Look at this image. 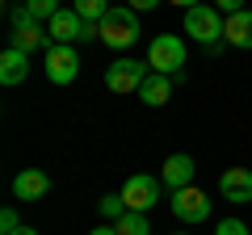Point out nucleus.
Instances as JSON below:
<instances>
[{
    "mask_svg": "<svg viewBox=\"0 0 252 235\" xmlns=\"http://www.w3.org/2000/svg\"><path fill=\"white\" fill-rule=\"evenodd\" d=\"M89 235H118V227H109V223H101V227H93Z\"/></svg>",
    "mask_w": 252,
    "mask_h": 235,
    "instance_id": "nucleus-24",
    "label": "nucleus"
},
{
    "mask_svg": "<svg viewBox=\"0 0 252 235\" xmlns=\"http://www.w3.org/2000/svg\"><path fill=\"white\" fill-rule=\"evenodd\" d=\"M9 235H38V231H34V227H26V223H21L17 231H9Z\"/></svg>",
    "mask_w": 252,
    "mask_h": 235,
    "instance_id": "nucleus-26",
    "label": "nucleus"
},
{
    "mask_svg": "<svg viewBox=\"0 0 252 235\" xmlns=\"http://www.w3.org/2000/svg\"><path fill=\"white\" fill-rule=\"evenodd\" d=\"M219 193L227 202H252V168H227L219 176Z\"/></svg>",
    "mask_w": 252,
    "mask_h": 235,
    "instance_id": "nucleus-11",
    "label": "nucleus"
},
{
    "mask_svg": "<svg viewBox=\"0 0 252 235\" xmlns=\"http://www.w3.org/2000/svg\"><path fill=\"white\" fill-rule=\"evenodd\" d=\"M147 76H152V63H139V59H114V63L105 67V88L118 92V97H126V92L143 88Z\"/></svg>",
    "mask_w": 252,
    "mask_h": 235,
    "instance_id": "nucleus-4",
    "label": "nucleus"
},
{
    "mask_svg": "<svg viewBox=\"0 0 252 235\" xmlns=\"http://www.w3.org/2000/svg\"><path fill=\"white\" fill-rule=\"evenodd\" d=\"M177 235H185V231H177Z\"/></svg>",
    "mask_w": 252,
    "mask_h": 235,
    "instance_id": "nucleus-27",
    "label": "nucleus"
},
{
    "mask_svg": "<svg viewBox=\"0 0 252 235\" xmlns=\"http://www.w3.org/2000/svg\"><path fill=\"white\" fill-rule=\"evenodd\" d=\"M17 51H46L51 46V34H46V26H38V21H26V26H13V42Z\"/></svg>",
    "mask_w": 252,
    "mask_h": 235,
    "instance_id": "nucleus-14",
    "label": "nucleus"
},
{
    "mask_svg": "<svg viewBox=\"0 0 252 235\" xmlns=\"http://www.w3.org/2000/svg\"><path fill=\"white\" fill-rule=\"evenodd\" d=\"M26 9L34 21H51L55 13H59V0H26Z\"/></svg>",
    "mask_w": 252,
    "mask_h": 235,
    "instance_id": "nucleus-19",
    "label": "nucleus"
},
{
    "mask_svg": "<svg viewBox=\"0 0 252 235\" xmlns=\"http://www.w3.org/2000/svg\"><path fill=\"white\" fill-rule=\"evenodd\" d=\"M46 193H51V176H46L42 168H26V172L13 176V198L17 202H38V198H46Z\"/></svg>",
    "mask_w": 252,
    "mask_h": 235,
    "instance_id": "nucleus-10",
    "label": "nucleus"
},
{
    "mask_svg": "<svg viewBox=\"0 0 252 235\" xmlns=\"http://www.w3.org/2000/svg\"><path fill=\"white\" fill-rule=\"evenodd\" d=\"M223 13L215 9V4H193V9H185V34H193V42L202 46H215L223 42Z\"/></svg>",
    "mask_w": 252,
    "mask_h": 235,
    "instance_id": "nucleus-2",
    "label": "nucleus"
},
{
    "mask_svg": "<svg viewBox=\"0 0 252 235\" xmlns=\"http://www.w3.org/2000/svg\"><path fill=\"white\" fill-rule=\"evenodd\" d=\"M168 97H172V76H164V72H152L143 80V88H139V101L152 105V109H160Z\"/></svg>",
    "mask_w": 252,
    "mask_h": 235,
    "instance_id": "nucleus-15",
    "label": "nucleus"
},
{
    "mask_svg": "<svg viewBox=\"0 0 252 235\" xmlns=\"http://www.w3.org/2000/svg\"><path fill=\"white\" fill-rule=\"evenodd\" d=\"M126 4H130V9H135V13H147V9H156L160 0H126Z\"/></svg>",
    "mask_w": 252,
    "mask_h": 235,
    "instance_id": "nucleus-23",
    "label": "nucleus"
},
{
    "mask_svg": "<svg viewBox=\"0 0 252 235\" xmlns=\"http://www.w3.org/2000/svg\"><path fill=\"white\" fill-rule=\"evenodd\" d=\"M46 80L51 84H72L76 76H80V51H76V46H67V42H51L46 46Z\"/></svg>",
    "mask_w": 252,
    "mask_h": 235,
    "instance_id": "nucleus-6",
    "label": "nucleus"
},
{
    "mask_svg": "<svg viewBox=\"0 0 252 235\" xmlns=\"http://www.w3.org/2000/svg\"><path fill=\"white\" fill-rule=\"evenodd\" d=\"M168 4H177V9H193V4H202V0H168Z\"/></svg>",
    "mask_w": 252,
    "mask_h": 235,
    "instance_id": "nucleus-25",
    "label": "nucleus"
},
{
    "mask_svg": "<svg viewBox=\"0 0 252 235\" xmlns=\"http://www.w3.org/2000/svg\"><path fill=\"white\" fill-rule=\"evenodd\" d=\"M215 9L231 17V13H240V9H244V0H215Z\"/></svg>",
    "mask_w": 252,
    "mask_h": 235,
    "instance_id": "nucleus-22",
    "label": "nucleus"
},
{
    "mask_svg": "<svg viewBox=\"0 0 252 235\" xmlns=\"http://www.w3.org/2000/svg\"><path fill=\"white\" fill-rule=\"evenodd\" d=\"M97 210H101V218H109V223H118V218L126 214V202H122V193H105V198L97 202Z\"/></svg>",
    "mask_w": 252,
    "mask_h": 235,
    "instance_id": "nucleus-18",
    "label": "nucleus"
},
{
    "mask_svg": "<svg viewBox=\"0 0 252 235\" xmlns=\"http://www.w3.org/2000/svg\"><path fill=\"white\" fill-rule=\"evenodd\" d=\"M139 13L130 9V4H114V9L101 17V26H97V38L105 46H114V51H126V46H135L139 42Z\"/></svg>",
    "mask_w": 252,
    "mask_h": 235,
    "instance_id": "nucleus-1",
    "label": "nucleus"
},
{
    "mask_svg": "<svg viewBox=\"0 0 252 235\" xmlns=\"http://www.w3.org/2000/svg\"><path fill=\"white\" fill-rule=\"evenodd\" d=\"M185 55H189L185 38H177V34H160V38H152V46H147V63H152V72L177 76L181 67H185Z\"/></svg>",
    "mask_w": 252,
    "mask_h": 235,
    "instance_id": "nucleus-3",
    "label": "nucleus"
},
{
    "mask_svg": "<svg viewBox=\"0 0 252 235\" xmlns=\"http://www.w3.org/2000/svg\"><path fill=\"white\" fill-rule=\"evenodd\" d=\"M172 214H177L181 223H206L210 218V198L202 189H193V185H189V189H177L172 193Z\"/></svg>",
    "mask_w": 252,
    "mask_h": 235,
    "instance_id": "nucleus-8",
    "label": "nucleus"
},
{
    "mask_svg": "<svg viewBox=\"0 0 252 235\" xmlns=\"http://www.w3.org/2000/svg\"><path fill=\"white\" fill-rule=\"evenodd\" d=\"M114 227H118V235H152V223H147V214H139V210H126Z\"/></svg>",
    "mask_w": 252,
    "mask_h": 235,
    "instance_id": "nucleus-16",
    "label": "nucleus"
},
{
    "mask_svg": "<svg viewBox=\"0 0 252 235\" xmlns=\"http://www.w3.org/2000/svg\"><path fill=\"white\" fill-rule=\"evenodd\" d=\"M193 172H198L193 155L177 151V155H168V160H164V168H160V181L168 185L172 193H177V189H189V185H193Z\"/></svg>",
    "mask_w": 252,
    "mask_h": 235,
    "instance_id": "nucleus-9",
    "label": "nucleus"
},
{
    "mask_svg": "<svg viewBox=\"0 0 252 235\" xmlns=\"http://www.w3.org/2000/svg\"><path fill=\"white\" fill-rule=\"evenodd\" d=\"M26 76H30V55L17 51V46H9V51L0 55V84L13 88V84H21Z\"/></svg>",
    "mask_w": 252,
    "mask_h": 235,
    "instance_id": "nucleus-13",
    "label": "nucleus"
},
{
    "mask_svg": "<svg viewBox=\"0 0 252 235\" xmlns=\"http://www.w3.org/2000/svg\"><path fill=\"white\" fill-rule=\"evenodd\" d=\"M46 34H51V42H93V34H97V26H89V21L80 17L76 9H59L51 21H46Z\"/></svg>",
    "mask_w": 252,
    "mask_h": 235,
    "instance_id": "nucleus-5",
    "label": "nucleus"
},
{
    "mask_svg": "<svg viewBox=\"0 0 252 235\" xmlns=\"http://www.w3.org/2000/svg\"><path fill=\"white\" fill-rule=\"evenodd\" d=\"M215 235H252L248 223H240V218H223V223L215 227Z\"/></svg>",
    "mask_w": 252,
    "mask_h": 235,
    "instance_id": "nucleus-20",
    "label": "nucleus"
},
{
    "mask_svg": "<svg viewBox=\"0 0 252 235\" xmlns=\"http://www.w3.org/2000/svg\"><path fill=\"white\" fill-rule=\"evenodd\" d=\"M122 202H126V210H139V214H147V210L160 202V181H156V176H147V172L126 176V185H122Z\"/></svg>",
    "mask_w": 252,
    "mask_h": 235,
    "instance_id": "nucleus-7",
    "label": "nucleus"
},
{
    "mask_svg": "<svg viewBox=\"0 0 252 235\" xmlns=\"http://www.w3.org/2000/svg\"><path fill=\"white\" fill-rule=\"evenodd\" d=\"M17 227H21V218H17V210H13V206H4V210H0V231L9 235V231H17Z\"/></svg>",
    "mask_w": 252,
    "mask_h": 235,
    "instance_id": "nucleus-21",
    "label": "nucleus"
},
{
    "mask_svg": "<svg viewBox=\"0 0 252 235\" xmlns=\"http://www.w3.org/2000/svg\"><path fill=\"white\" fill-rule=\"evenodd\" d=\"M223 42L235 46V51H252V9H240V13H231V17H227Z\"/></svg>",
    "mask_w": 252,
    "mask_h": 235,
    "instance_id": "nucleus-12",
    "label": "nucleus"
},
{
    "mask_svg": "<svg viewBox=\"0 0 252 235\" xmlns=\"http://www.w3.org/2000/svg\"><path fill=\"white\" fill-rule=\"evenodd\" d=\"M72 9L80 13V17L89 21V26H101V17H105V13L114 9V4H109V0H72Z\"/></svg>",
    "mask_w": 252,
    "mask_h": 235,
    "instance_id": "nucleus-17",
    "label": "nucleus"
}]
</instances>
